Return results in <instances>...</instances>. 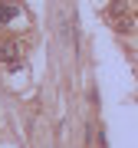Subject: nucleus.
Returning <instances> with one entry per match:
<instances>
[{
    "label": "nucleus",
    "instance_id": "nucleus-1",
    "mask_svg": "<svg viewBox=\"0 0 138 148\" xmlns=\"http://www.w3.org/2000/svg\"><path fill=\"white\" fill-rule=\"evenodd\" d=\"M16 59H20V43L16 40H0V63L13 69Z\"/></svg>",
    "mask_w": 138,
    "mask_h": 148
},
{
    "label": "nucleus",
    "instance_id": "nucleus-2",
    "mask_svg": "<svg viewBox=\"0 0 138 148\" xmlns=\"http://www.w3.org/2000/svg\"><path fill=\"white\" fill-rule=\"evenodd\" d=\"M13 16H16V7L13 3H0V27H7Z\"/></svg>",
    "mask_w": 138,
    "mask_h": 148
},
{
    "label": "nucleus",
    "instance_id": "nucleus-4",
    "mask_svg": "<svg viewBox=\"0 0 138 148\" xmlns=\"http://www.w3.org/2000/svg\"><path fill=\"white\" fill-rule=\"evenodd\" d=\"M135 30V20L128 16V20H118V33H132Z\"/></svg>",
    "mask_w": 138,
    "mask_h": 148
},
{
    "label": "nucleus",
    "instance_id": "nucleus-3",
    "mask_svg": "<svg viewBox=\"0 0 138 148\" xmlns=\"http://www.w3.org/2000/svg\"><path fill=\"white\" fill-rule=\"evenodd\" d=\"M128 10V0H115V7H112V16H122Z\"/></svg>",
    "mask_w": 138,
    "mask_h": 148
}]
</instances>
